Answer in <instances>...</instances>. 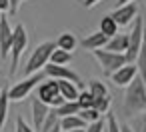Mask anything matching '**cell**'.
<instances>
[{"instance_id":"836d02e7","label":"cell","mask_w":146,"mask_h":132,"mask_svg":"<svg viewBox=\"0 0 146 132\" xmlns=\"http://www.w3.org/2000/svg\"><path fill=\"white\" fill-rule=\"evenodd\" d=\"M2 88H6V80H4L2 74H0V90H2Z\"/></svg>"},{"instance_id":"cb8c5ba5","label":"cell","mask_w":146,"mask_h":132,"mask_svg":"<svg viewBox=\"0 0 146 132\" xmlns=\"http://www.w3.org/2000/svg\"><path fill=\"white\" fill-rule=\"evenodd\" d=\"M76 104H78L80 110H88V108H92L94 98H92V94H90L88 90H80V94H78V98H76Z\"/></svg>"},{"instance_id":"7402d4cb","label":"cell","mask_w":146,"mask_h":132,"mask_svg":"<svg viewBox=\"0 0 146 132\" xmlns=\"http://www.w3.org/2000/svg\"><path fill=\"white\" fill-rule=\"evenodd\" d=\"M72 52H64V50H54L52 52V56H50V64H54V66H68L70 62H72Z\"/></svg>"},{"instance_id":"d6986e66","label":"cell","mask_w":146,"mask_h":132,"mask_svg":"<svg viewBox=\"0 0 146 132\" xmlns=\"http://www.w3.org/2000/svg\"><path fill=\"white\" fill-rule=\"evenodd\" d=\"M52 112H54V116L60 120V118H66V116H74V114H78L80 112V108H78V104L76 102H64L62 106H58V108H50Z\"/></svg>"},{"instance_id":"74e56055","label":"cell","mask_w":146,"mask_h":132,"mask_svg":"<svg viewBox=\"0 0 146 132\" xmlns=\"http://www.w3.org/2000/svg\"><path fill=\"white\" fill-rule=\"evenodd\" d=\"M62 132V130H60ZM68 132H84V128H80V130H68Z\"/></svg>"},{"instance_id":"7c38bea8","label":"cell","mask_w":146,"mask_h":132,"mask_svg":"<svg viewBox=\"0 0 146 132\" xmlns=\"http://www.w3.org/2000/svg\"><path fill=\"white\" fill-rule=\"evenodd\" d=\"M30 112H32V124H34V130L38 132L40 126H42V122L48 118L50 108H48L46 104H42L38 98H32V102H30Z\"/></svg>"},{"instance_id":"484cf974","label":"cell","mask_w":146,"mask_h":132,"mask_svg":"<svg viewBox=\"0 0 146 132\" xmlns=\"http://www.w3.org/2000/svg\"><path fill=\"white\" fill-rule=\"evenodd\" d=\"M78 116L86 122V124H92V122H96V120H100V118H104L98 110H94V108H88V110H80L78 112Z\"/></svg>"},{"instance_id":"f1b7e54d","label":"cell","mask_w":146,"mask_h":132,"mask_svg":"<svg viewBox=\"0 0 146 132\" xmlns=\"http://www.w3.org/2000/svg\"><path fill=\"white\" fill-rule=\"evenodd\" d=\"M106 130L108 132H120V124H118V120L112 112L106 114Z\"/></svg>"},{"instance_id":"1f68e13d","label":"cell","mask_w":146,"mask_h":132,"mask_svg":"<svg viewBox=\"0 0 146 132\" xmlns=\"http://www.w3.org/2000/svg\"><path fill=\"white\" fill-rule=\"evenodd\" d=\"M98 2H100V0H84V6H86V8H92V6H96Z\"/></svg>"},{"instance_id":"8d00e7d4","label":"cell","mask_w":146,"mask_h":132,"mask_svg":"<svg viewBox=\"0 0 146 132\" xmlns=\"http://www.w3.org/2000/svg\"><path fill=\"white\" fill-rule=\"evenodd\" d=\"M50 132H60V126H54V128H52Z\"/></svg>"},{"instance_id":"d6a6232c","label":"cell","mask_w":146,"mask_h":132,"mask_svg":"<svg viewBox=\"0 0 146 132\" xmlns=\"http://www.w3.org/2000/svg\"><path fill=\"white\" fill-rule=\"evenodd\" d=\"M120 132H134V130H132V126H128L124 122V124H120Z\"/></svg>"},{"instance_id":"9a60e30c","label":"cell","mask_w":146,"mask_h":132,"mask_svg":"<svg viewBox=\"0 0 146 132\" xmlns=\"http://www.w3.org/2000/svg\"><path fill=\"white\" fill-rule=\"evenodd\" d=\"M58 94H60L66 102H76V98H78L80 90H78V86H76V84H72V82L58 80Z\"/></svg>"},{"instance_id":"30bf717a","label":"cell","mask_w":146,"mask_h":132,"mask_svg":"<svg viewBox=\"0 0 146 132\" xmlns=\"http://www.w3.org/2000/svg\"><path fill=\"white\" fill-rule=\"evenodd\" d=\"M58 96V80H46V82H40L38 86H36V98L42 102V104H46L48 108H50V102L54 100Z\"/></svg>"},{"instance_id":"7a4b0ae2","label":"cell","mask_w":146,"mask_h":132,"mask_svg":"<svg viewBox=\"0 0 146 132\" xmlns=\"http://www.w3.org/2000/svg\"><path fill=\"white\" fill-rule=\"evenodd\" d=\"M54 50H56V42H54V40H44V42H40V44L32 50L30 58L26 60L24 74H26V76H32V74H36V72H42L44 66L50 62V56H52Z\"/></svg>"},{"instance_id":"5b68a950","label":"cell","mask_w":146,"mask_h":132,"mask_svg":"<svg viewBox=\"0 0 146 132\" xmlns=\"http://www.w3.org/2000/svg\"><path fill=\"white\" fill-rule=\"evenodd\" d=\"M126 34H128V50H126L124 56H126V62L128 64H134V60L138 56V50L142 46V38H144V20H142V16H136L134 18L132 28Z\"/></svg>"},{"instance_id":"e575fe53","label":"cell","mask_w":146,"mask_h":132,"mask_svg":"<svg viewBox=\"0 0 146 132\" xmlns=\"http://www.w3.org/2000/svg\"><path fill=\"white\" fill-rule=\"evenodd\" d=\"M130 2H134V0H118V6H124V4H130Z\"/></svg>"},{"instance_id":"f35d334b","label":"cell","mask_w":146,"mask_h":132,"mask_svg":"<svg viewBox=\"0 0 146 132\" xmlns=\"http://www.w3.org/2000/svg\"><path fill=\"white\" fill-rule=\"evenodd\" d=\"M2 16H4V14H2V12H0V18H2Z\"/></svg>"},{"instance_id":"8fae6325","label":"cell","mask_w":146,"mask_h":132,"mask_svg":"<svg viewBox=\"0 0 146 132\" xmlns=\"http://www.w3.org/2000/svg\"><path fill=\"white\" fill-rule=\"evenodd\" d=\"M138 76V70H136V64H124L122 68H118L110 78L114 82V86H120V88H126L134 78Z\"/></svg>"},{"instance_id":"4fadbf2b","label":"cell","mask_w":146,"mask_h":132,"mask_svg":"<svg viewBox=\"0 0 146 132\" xmlns=\"http://www.w3.org/2000/svg\"><path fill=\"white\" fill-rule=\"evenodd\" d=\"M106 42H108V38L98 30V32H92V34L84 36V38L80 40V46H82L84 50H88V52H94V50H102V48L106 46Z\"/></svg>"},{"instance_id":"e0dca14e","label":"cell","mask_w":146,"mask_h":132,"mask_svg":"<svg viewBox=\"0 0 146 132\" xmlns=\"http://www.w3.org/2000/svg\"><path fill=\"white\" fill-rule=\"evenodd\" d=\"M136 64V70H138V76L146 82V26H144V38H142V46L138 50V56L134 60Z\"/></svg>"},{"instance_id":"8992f818","label":"cell","mask_w":146,"mask_h":132,"mask_svg":"<svg viewBox=\"0 0 146 132\" xmlns=\"http://www.w3.org/2000/svg\"><path fill=\"white\" fill-rule=\"evenodd\" d=\"M92 54H94V58L98 60V64H100V68H102V72H104L106 76H112L118 68H122L124 64H128L124 54L108 52V50H104V48H102V50H94Z\"/></svg>"},{"instance_id":"52a82bcc","label":"cell","mask_w":146,"mask_h":132,"mask_svg":"<svg viewBox=\"0 0 146 132\" xmlns=\"http://www.w3.org/2000/svg\"><path fill=\"white\" fill-rule=\"evenodd\" d=\"M44 78H50V80H66V82H72V84H82V80H80V76L72 70V68H68V66H54V64H46L44 66Z\"/></svg>"},{"instance_id":"2e32d148","label":"cell","mask_w":146,"mask_h":132,"mask_svg":"<svg viewBox=\"0 0 146 132\" xmlns=\"http://www.w3.org/2000/svg\"><path fill=\"white\" fill-rule=\"evenodd\" d=\"M54 42H56V48L64 50V52H72L76 48V44H78V40H76V36L72 32H60Z\"/></svg>"},{"instance_id":"f546056e","label":"cell","mask_w":146,"mask_h":132,"mask_svg":"<svg viewBox=\"0 0 146 132\" xmlns=\"http://www.w3.org/2000/svg\"><path fill=\"white\" fill-rule=\"evenodd\" d=\"M8 2H10L8 14H16V12H18V8H20V2H22V0H8Z\"/></svg>"},{"instance_id":"3957f363","label":"cell","mask_w":146,"mask_h":132,"mask_svg":"<svg viewBox=\"0 0 146 132\" xmlns=\"http://www.w3.org/2000/svg\"><path fill=\"white\" fill-rule=\"evenodd\" d=\"M44 82V72H36L32 76H26L24 80H18V82H12L8 86V100L10 102H22L24 98L30 96V92L40 84Z\"/></svg>"},{"instance_id":"83f0119b","label":"cell","mask_w":146,"mask_h":132,"mask_svg":"<svg viewBox=\"0 0 146 132\" xmlns=\"http://www.w3.org/2000/svg\"><path fill=\"white\" fill-rule=\"evenodd\" d=\"M104 130H106V120L104 118H100L92 124H86V128H84V132H104Z\"/></svg>"},{"instance_id":"9c48e42d","label":"cell","mask_w":146,"mask_h":132,"mask_svg":"<svg viewBox=\"0 0 146 132\" xmlns=\"http://www.w3.org/2000/svg\"><path fill=\"white\" fill-rule=\"evenodd\" d=\"M12 34L14 28L8 22V16L4 14L0 18V60H6L10 56V46H12Z\"/></svg>"},{"instance_id":"ba28073f","label":"cell","mask_w":146,"mask_h":132,"mask_svg":"<svg viewBox=\"0 0 146 132\" xmlns=\"http://www.w3.org/2000/svg\"><path fill=\"white\" fill-rule=\"evenodd\" d=\"M110 16H112V20L116 22L118 28H120V26H128V24H132L134 18L138 16V6H136L134 2L124 4V6H116V8L110 12Z\"/></svg>"},{"instance_id":"5bb4252c","label":"cell","mask_w":146,"mask_h":132,"mask_svg":"<svg viewBox=\"0 0 146 132\" xmlns=\"http://www.w3.org/2000/svg\"><path fill=\"white\" fill-rule=\"evenodd\" d=\"M104 50H108V52H116V54H126V50H128V34L118 32L116 36L108 38Z\"/></svg>"},{"instance_id":"4316f807","label":"cell","mask_w":146,"mask_h":132,"mask_svg":"<svg viewBox=\"0 0 146 132\" xmlns=\"http://www.w3.org/2000/svg\"><path fill=\"white\" fill-rule=\"evenodd\" d=\"M14 132H36L26 120L24 116H16V124H14Z\"/></svg>"},{"instance_id":"d4e9b609","label":"cell","mask_w":146,"mask_h":132,"mask_svg":"<svg viewBox=\"0 0 146 132\" xmlns=\"http://www.w3.org/2000/svg\"><path fill=\"white\" fill-rule=\"evenodd\" d=\"M110 102H112V98H110V94H108V96L96 98V100H94V104H92V108H94V110H98L102 116H106V114L110 112Z\"/></svg>"},{"instance_id":"4dcf8cb0","label":"cell","mask_w":146,"mask_h":132,"mask_svg":"<svg viewBox=\"0 0 146 132\" xmlns=\"http://www.w3.org/2000/svg\"><path fill=\"white\" fill-rule=\"evenodd\" d=\"M8 8H10V2H8V0H0V12L6 14V12H8Z\"/></svg>"},{"instance_id":"44dd1931","label":"cell","mask_w":146,"mask_h":132,"mask_svg":"<svg viewBox=\"0 0 146 132\" xmlns=\"http://www.w3.org/2000/svg\"><path fill=\"white\" fill-rule=\"evenodd\" d=\"M8 106H10V100H8V86L0 90V128L6 124V118H8Z\"/></svg>"},{"instance_id":"603a6c76","label":"cell","mask_w":146,"mask_h":132,"mask_svg":"<svg viewBox=\"0 0 146 132\" xmlns=\"http://www.w3.org/2000/svg\"><path fill=\"white\" fill-rule=\"evenodd\" d=\"M88 92L92 94L94 100H96V98H102V96H108V88H106V84H104L102 80H96V78H92V80L88 82Z\"/></svg>"},{"instance_id":"277c9868","label":"cell","mask_w":146,"mask_h":132,"mask_svg":"<svg viewBox=\"0 0 146 132\" xmlns=\"http://www.w3.org/2000/svg\"><path fill=\"white\" fill-rule=\"evenodd\" d=\"M26 46H28V32H26V26H24V24H16L14 34H12V46H10V76L16 74L20 56H22V52L26 50Z\"/></svg>"},{"instance_id":"d590c367","label":"cell","mask_w":146,"mask_h":132,"mask_svg":"<svg viewBox=\"0 0 146 132\" xmlns=\"http://www.w3.org/2000/svg\"><path fill=\"white\" fill-rule=\"evenodd\" d=\"M142 132H146V118L142 120Z\"/></svg>"},{"instance_id":"6da1fadb","label":"cell","mask_w":146,"mask_h":132,"mask_svg":"<svg viewBox=\"0 0 146 132\" xmlns=\"http://www.w3.org/2000/svg\"><path fill=\"white\" fill-rule=\"evenodd\" d=\"M122 108L126 116H136L140 112H146V82L140 76H136L126 86Z\"/></svg>"},{"instance_id":"ac0fdd59","label":"cell","mask_w":146,"mask_h":132,"mask_svg":"<svg viewBox=\"0 0 146 132\" xmlns=\"http://www.w3.org/2000/svg\"><path fill=\"white\" fill-rule=\"evenodd\" d=\"M58 126H60V130H62V132H68V130H80V128H86V122H84L78 114H74V116L60 118Z\"/></svg>"},{"instance_id":"ffe728a7","label":"cell","mask_w":146,"mask_h":132,"mask_svg":"<svg viewBox=\"0 0 146 132\" xmlns=\"http://www.w3.org/2000/svg\"><path fill=\"white\" fill-rule=\"evenodd\" d=\"M100 32H102L106 38H112V36L118 34V26H116V22L112 20L110 14L102 16V20H100Z\"/></svg>"}]
</instances>
